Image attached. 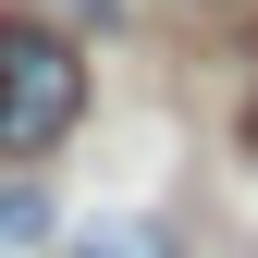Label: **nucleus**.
<instances>
[{
	"label": "nucleus",
	"instance_id": "1",
	"mask_svg": "<svg viewBox=\"0 0 258 258\" xmlns=\"http://www.w3.org/2000/svg\"><path fill=\"white\" fill-rule=\"evenodd\" d=\"M74 123H86V49L25 25V13H0V160H37Z\"/></svg>",
	"mask_w": 258,
	"mask_h": 258
},
{
	"label": "nucleus",
	"instance_id": "2",
	"mask_svg": "<svg viewBox=\"0 0 258 258\" xmlns=\"http://www.w3.org/2000/svg\"><path fill=\"white\" fill-rule=\"evenodd\" d=\"M74 258H172V234H148V221H86Z\"/></svg>",
	"mask_w": 258,
	"mask_h": 258
},
{
	"label": "nucleus",
	"instance_id": "3",
	"mask_svg": "<svg viewBox=\"0 0 258 258\" xmlns=\"http://www.w3.org/2000/svg\"><path fill=\"white\" fill-rule=\"evenodd\" d=\"M37 234H49V209H37V197H0V246H37Z\"/></svg>",
	"mask_w": 258,
	"mask_h": 258
}]
</instances>
